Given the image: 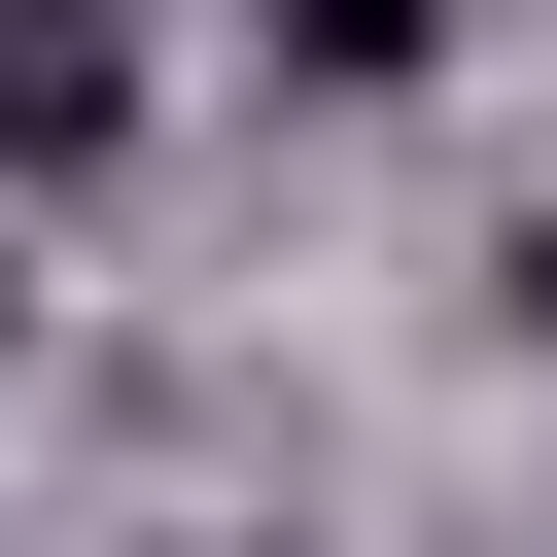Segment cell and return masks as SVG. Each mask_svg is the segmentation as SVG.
Listing matches in <instances>:
<instances>
[{"label":"cell","mask_w":557,"mask_h":557,"mask_svg":"<svg viewBox=\"0 0 557 557\" xmlns=\"http://www.w3.org/2000/svg\"><path fill=\"white\" fill-rule=\"evenodd\" d=\"M104 104H139V70H104L70 0H0V174H104Z\"/></svg>","instance_id":"6da1fadb"},{"label":"cell","mask_w":557,"mask_h":557,"mask_svg":"<svg viewBox=\"0 0 557 557\" xmlns=\"http://www.w3.org/2000/svg\"><path fill=\"white\" fill-rule=\"evenodd\" d=\"M522 313H557V209H522Z\"/></svg>","instance_id":"7a4b0ae2"}]
</instances>
